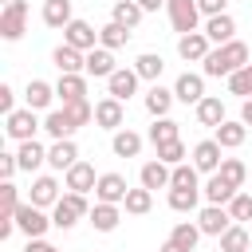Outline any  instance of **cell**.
I'll list each match as a JSON object with an SVG mask.
<instances>
[{
	"mask_svg": "<svg viewBox=\"0 0 252 252\" xmlns=\"http://www.w3.org/2000/svg\"><path fill=\"white\" fill-rule=\"evenodd\" d=\"M16 209H20V193H16L12 181H4V185H0V220H12Z\"/></svg>",
	"mask_w": 252,
	"mask_h": 252,
	"instance_id": "obj_42",
	"label": "cell"
},
{
	"mask_svg": "<svg viewBox=\"0 0 252 252\" xmlns=\"http://www.w3.org/2000/svg\"><path fill=\"white\" fill-rule=\"evenodd\" d=\"M165 12H169L173 32H181V35H193L197 24H201V8H197V0H169Z\"/></svg>",
	"mask_w": 252,
	"mask_h": 252,
	"instance_id": "obj_3",
	"label": "cell"
},
{
	"mask_svg": "<svg viewBox=\"0 0 252 252\" xmlns=\"http://www.w3.org/2000/svg\"><path fill=\"white\" fill-rule=\"evenodd\" d=\"M122 118H126V110H122V102L118 98H98L94 102V122L102 126V130H122Z\"/></svg>",
	"mask_w": 252,
	"mask_h": 252,
	"instance_id": "obj_17",
	"label": "cell"
},
{
	"mask_svg": "<svg viewBox=\"0 0 252 252\" xmlns=\"http://www.w3.org/2000/svg\"><path fill=\"white\" fill-rule=\"evenodd\" d=\"M126 193H130V185H126L122 173H102L98 185H94V201H106V205H122Z\"/></svg>",
	"mask_w": 252,
	"mask_h": 252,
	"instance_id": "obj_9",
	"label": "cell"
},
{
	"mask_svg": "<svg viewBox=\"0 0 252 252\" xmlns=\"http://www.w3.org/2000/svg\"><path fill=\"white\" fill-rule=\"evenodd\" d=\"M106 91H110V98L126 102V98L138 91V71H134V67H118V71L106 79Z\"/></svg>",
	"mask_w": 252,
	"mask_h": 252,
	"instance_id": "obj_15",
	"label": "cell"
},
{
	"mask_svg": "<svg viewBox=\"0 0 252 252\" xmlns=\"http://www.w3.org/2000/svg\"><path fill=\"white\" fill-rule=\"evenodd\" d=\"M24 252H59L55 244H47V240H28V248Z\"/></svg>",
	"mask_w": 252,
	"mask_h": 252,
	"instance_id": "obj_51",
	"label": "cell"
},
{
	"mask_svg": "<svg viewBox=\"0 0 252 252\" xmlns=\"http://www.w3.org/2000/svg\"><path fill=\"white\" fill-rule=\"evenodd\" d=\"M232 32H236V20L224 12V16H209L205 20V35H209V43H232Z\"/></svg>",
	"mask_w": 252,
	"mask_h": 252,
	"instance_id": "obj_18",
	"label": "cell"
},
{
	"mask_svg": "<svg viewBox=\"0 0 252 252\" xmlns=\"http://www.w3.org/2000/svg\"><path fill=\"white\" fill-rule=\"evenodd\" d=\"M51 63L59 67V75H83V71H87V55L75 51V47H67V43H59V47L51 51Z\"/></svg>",
	"mask_w": 252,
	"mask_h": 252,
	"instance_id": "obj_14",
	"label": "cell"
},
{
	"mask_svg": "<svg viewBox=\"0 0 252 252\" xmlns=\"http://www.w3.org/2000/svg\"><path fill=\"white\" fill-rule=\"evenodd\" d=\"M79 217H91V205H87V197H83V193H71V189H67V193L59 197L55 213H51V224L67 232V228H75V224H79Z\"/></svg>",
	"mask_w": 252,
	"mask_h": 252,
	"instance_id": "obj_2",
	"label": "cell"
},
{
	"mask_svg": "<svg viewBox=\"0 0 252 252\" xmlns=\"http://www.w3.org/2000/svg\"><path fill=\"white\" fill-rule=\"evenodd\" d=\"M12 102H16V94H12V87H8V83H0V114H4V118H8L12 110H16Z\"/></svg>",
	"mask_w": 252,
	"mask_h": 252,
	"instance_id": "obj_49",
	"label": "cell"
},
{
	"mask_svg": "<svg viewBox=\"0 0 252 252\" xmlns=\"http://www.w3.org/2000/svg\"><path fill=\"white\" fill-rule=\"evenodd\" d=\"M240 122L252 126V98H244V106H240Z\"/></svg>",
	"mask_w": 252,
	"mask_h": 252,
	"instance_id": "obj_53",
	"label": "cell"
},
{
	"mask_svg": "<svg viewBox=\"0 0 252 252\" xmlns=\"http://www.w3.org/2000/svg\"><path fill=\"white\" fill-rule=\"evenodd\" d=\"M248 244H252V232H248L244 224H232V228L220 236V252H248Z\"/></svg>",
	"mask_w": 252,
	"mask_h": 252,
	"instance_id": "obj_37",
	"label": "cell"
},
{
	"mask_svg": "<svg viewBox=\"0 0 252 252\" xmlns=\"http://www.w3.org/2000/svg\"><path fill=\"white\" fill-rule=\"evenodd\" d=\"M228 217H232V220H252V197H248V193H236V197L228 201Z\"/></svg>",
	"mask_w": 252,
	"mask_h": 252,
	"instance_id": "obj_46",
	"label": "cell"
},
{
	"mask_svg": "<svg viewBox=\"0 0 252 252\" xmlns=\"http://www.w3.org/2000/svg\"><path fill=\"white\" fill-rule=\"evenodd\" d=\"M201 201V189H169V209L173 213H193Z\"/></svg>",
	"mask_w": 252,
	"mask_h": 252,
	"instance_id": "obj_40",
	"label": "cell"
},
{
	"mask_svg": "<svg viewBox=\"0 0 252 252\" xmlns=\"http://www.w3.org/2000/svg\"><path fill=\"white\" fill-rule=\"evenodd\" d=\"M24 24H28V0L4 4V12H0V35L4 39H20L24 35Z\"/></svg>",
	"mask_w": 252,
	"mask_h": 252,
	"instance_id": "obj_5",
	"label": "cell"
},
{
	"mask_svg": "<svg viewBox=\"0 0 252 252\" xmlns=\"http://www.w3.org/2000/svg\"><path fill=\"white\" fill-rule=\"evenodd\" d=\"M4 4H12V0H4Z\"/></svg>",
	"mask_w": 252,
	"mask_h": 252,
	"instance_id": "obj_55",
	"label": "cell"
},
{
	"mask_svg": "<svg viewBox=\"0 0 252 252\" xmlns=\"http://www.w3.org/2000/svg\"><path fill=\"white\" fill-rule=\"evenodd\" d=\"M118 67H114V51H106V47H94V51H87V75H94V79H110Z\"/></svg>",
	"mask_w": 252,
	"mask_h": 252,
	"instance_id": "obj_19",
	"label": "cell"
},
{
	"mask_svg": "<svg viewBox=\"0 0 252 252\" xmlns=\"http://www.w3.org/2000/svg\"><path fill=\"white\" fill-rule=\"evenodd\" d=\"M161 252H185V248H181V244H173V240H165V244H161Z\"/></svg>",
	"mask_w": 252,
	"mask_h": 252,
	"instance_id": "obj_54",
	"label": "cell"
},
{
	"mask_svg": "<svg viewBox=\"0 0 252 252\" xmlns=\"http://www.w3.org/2000/svg\"><path fill=\"white\" fill-rule=\"evenodd\" d=\"M32 205H39V209H55L59 205V181L55 177H35L32 181Z\"/></svg>",
	"mask_w": 252,
	"mask_h": 252,
	"instance_id": "obj_20",
	"label": "cell"
},
{
	"mask_svg": "<svg viewBox=\"0 0 252 252\" xmlns=\"http://www.w3.org/2000/svg\"><path fill=\"white\" fill-rule=\"evenodd\" d=\"M118 220H122L118 205H106V201H94V205H91V224H94L98 232H114Z\"/></svg>",
	"mask_w": 252,
	"mask_h": 252,
	"instance_id": "obj_21",
	"label": "cell"
},
{
	"mask_svg": "<svg viewBox=\"0 0 252 252\" xmlns=\"http://www.w3.org/2000/svg\"><path fill=\"white\" fill-rule=\"evenodd\" d=\"M169 189H197V165H173V177H169Z\"/></svg>",
	"mask_w": 252,
	"mask_h": 252,
	"instance_id": "obj_43",
	"label": "cell"
},
{
	"mask_svg": "<svg viewBox=\"0 0 252 252\" xmlns=\"http://www.w3.org/2000/svg\"><path fill=\"white\" fill-rule=\"evenodd\" d=\"M169 177H173V169L165 165V161H146L142 165V189H165L169 185Z\"/></svg>",
	"mask_w": 252,
	"mask_h": 252,
	"instance_id": "obj_25",
	"label": "cell"
},
{
	"mask_svg": "<svg viewBox=\"0 0 252 252\" xmlns=\"http://www.w3.org/2000/svg\"><path fill=\"white\" fill-rule=\"evenodd\" d=\"M197 122H201V126H213V130H217L220 122H228V118H224V102L213 98V94H205V98L197 102Z\"/></svg>",
	"mask_w": 252,
	"mask_h": 252,
	"instance_id": "obj_24",
	"label": "cell"
},
{
	"mask_svg": "<svg viewBox=\"0 0 252 252\" xmlns=\"http://www.w3.org/2000/svg\"><path fill=\"white\" fill-rule=\"evenodd\" d=\"M138 4H142V12H158V8H165L169 0H138Z\"/></svg>",
	"mask_w": 252,
	"mask_h": 252,
	"instance_id": "obj_52",
	"label": "cell"
},
{
	"mask_svg": "<svg viewBox=\"0 0 252 252\" xmlns=\"http://www.w3.org/2000/svg\"><path fill=\"white\" fill-rule=\"evenodd\" d=\"M16 228H24L28 232V240H43V232L51 228V217H43V209L39 205H20L16 209Z\"/></svg>",
	"mask_w": 252,
	"mask_h": 252,
	"instance_id": "obj_4",
	"label": "cell"
},
{
	"mask_svg": "<svg viewBox=\"0 0 252 252\" xmlns=\"http://www.w3.org/2000/svg\"><path fill=\"white\" fill-rule=\"evenodd\" d=\"M240 67H248V43H240V39L213 47V51H209V59L201 63V71H205V75H213V79H220V75H236Z\"/></svg>",
	"mask_w": 252,
	"mask_h": 252,
	"instance_id": "obj_1",
	"label": "cell"
},
{
	"mask_svg": "<svg viewBox=\"0 0 252 252\" xmlns=\"http://www.w3.org/2000/svg\"><path fill=\"white\" fill-rule=\"evenodd\" d=\"M150 142H154V146L181 142V126H177L173 118H154V126H150Z\"/></svg>",
	"mask_w": 252,
	"mask_h": 252,
	"instance_id": "obj_30",
	"label": "cell"
},
{
	"mask_svg": "<svg viewBox=\"0 0 252 252\" xmlns=\"http://www.w3.org/2000/svg\"><path fill=\"white\" fill-rule=\"evenodd\" d=\"M126 39H130V32H126L122 24H114V20L98 28V47H106V51H118V47H122Z\"/></svg>",
	"mask_w": 252,
	"mask_h": 252,
	"instance_id": "obj_36",
	"label": "cell"
},
{
	"mask_svg": "<svg viewBox=\"0 0 252 252\" xmlns=\"http://www.w3.org/2000/svg\"><path fill=\"white\" fill-rule=\"evenodd\" d=\"M173 98H177V102H185V106H189V102L197 106V102L205 98V79H201V75H193V71H185V75L173 83Z\"/></svg>",
	"mask_w": 252,
	"mask_h": 252,
	"instance_id": "obj_16",
	"label": "cell"
},
{
	"mask_svg": "<svg viewBox=\"0 0 252 252\" xmlns=\"http://www.w3.org/2000/svg\"><path fill=\"white\" fill-rule=\"evenodd\" d=\"M63 181H67V189H71V193H83V197L98 185V177H94V165H91V161H75V165L63 173Z\"/></svg>",
	"mask_w": 252,
	"mask_h": 252,
	"instance_id": "obj_13",
	"label": "cell"
},
{
	"mask_svg": "<svg viewBox=\"0 0 252 252\" xmlns=\"http://www.w3.org/2000/svg\"><path fill=\"white\" fill-rule=\"evenodd\" d=\"M217 173H220V177H224V181H228V185H236V189H240V185H244V181H248V165H244V161H240V158H224V161H220V169H217Z\"/></svg>",
	"mask_w": 252,
	"mask_h": 252,
	"instance_id": "obj_39",
	"label": "cell"
},
{
	"mask_svg": "<svg viewBox=\"0 0 252 252\" xmlns=\"http://www.w3.org/2000/svg\"><path fill=\"white\" fill-rule=\"evenodd\" d=\"M55 94L63 98V106H67V102H79V98H87V79H83V75H59Z\"/></svg>",
	"mask_w": 252,
	"mask_h": 252,
	"instance_id": "obj_23",
	"label": "cell"
},
{
	"mask_svg": "<svg viewBox=\"0 0 252 252\" xmlns=\"http://www.w3.org/2000/svg\"><path fill=\"white\" fill-rule=\"evenodd\" d=\"M244 138H248L244 122H220L217 126V146L220 150H236V146H244Z\"/></svg>",
	"mask_w": 252,
	"mask_h": 252,
	"instance_id": "obj_27",
	"label": "cell"
},
{
	"mask_svg": "<svg viewBox=\"0 0 252 252\" xmlns=\"http://www.w3.org/2000/svg\"><path fill=\"white\" fill-rule=\"evenodd\" d=\"M169 106H173V91H165V87H158V83H154V87L146 91V110H150L154 118H165V114H169Z\"/></svg>",
	"mask_w": 252,
	"mask_h": 252,
	"instance_id": "obj_29",
	"label": "cell"
},
{
	"mask_svg": "<svg viewBox=\"0 0 252 252\" xmlns=\"http://www.w3.org/2000/svg\"><path fill=\"white\" fill-rule=\"evenodd\" d=\"M228 91H232V94H240V98H252V63H248V67H240L236 75H228Z\"/></svg>",
	"mask_w": 252,
	"mask_h": 252,
	"instance_id": "obj_44",
	"label": "cell"
},
{
	"mask_svg": "<svg viewBox=\"0 0 252 252\" xmlns=\"http://www.w3.org/2000/svg\"><path fill=\"white\" fill-rule=\"evenodd\" d=\"M110 150H114L118 158H138V154H142V134H134V130H114Z\"/></svg>",
	"mask_w": 252,
	"mask_h": 252,
	"instance_id": "obj_31",
	"label": "cell"
},
{
	"mask_svg": "<svg viewBox=\"0 0 252 252\" xmlns=\"http://www.w3.org/2000/svg\"><path fill=\"white\" fill-rule=\"evenodd\" d=\"M201 193H205V201H209V205H228V201L236 197V185H228L220 173H213V177L205 181V189H201Z\"/></svg>",
	"mask_w": 252,
	"mask_h": 252,
	"instance_id": "obj_26",
	"label": "cell"
},
{
	"mask_svg": "<svg viewBox=\"0 0 252 252\" xmlns=\"http://www.w3.org/2000/svg\"><path fill=\"white\" fill-rule=\"evenodd\" d=\"M63 43L87 55V51H94V47H98V32H94L87 20H71V24L63 28Z\"/></svg>",
	"mask_w": 252,
	"mask_h": 252,
	"instance_id": "obj_6",
	"label": "cell"
},
{
	"mask_svg": "<svg viewBox=\"0 0 252 252\" xmlns=\"http://www.w3.org/2000/svg\"><path fill=\"white\" fill-rule=\"evenodd\" d=\"M169 240H173V244H181L185 252H193V248H197V240H201V228H197V224H189V220H181V224H173Z\"/></svg>",
	"mask_w": 252,
	"mask_h": 252,
	"instance_id": "obj_41",
	"label": "cell"
},
{
	"mask_svg": "<svg viewBox=\"0 0 252 252\" xmlns=\"http://www.w3.org/2000/svg\"><path fill=\"white\" fill-rule=\"evenodd\" d=\"M16 158H20V169H28V173H32V169H39V165L47 161V150H43V146L32 138V142H20Z\"/></svg>",
	"mask_w": 252,
	"mask_h": 252,
	"instance_id": "obj_32",
	"label": "cell"
},
{
	"mask_svg": "<svg viewBox=\"0 0 252 252\" xmlns=\"http://www.w3.org/2000/svg\"><path fill=\"white\" fill-rule=\"evenodd\" d=\"M224 4H228V0H197L201 16H224Z\"/></svg>",
	"mask_w": 252,
	"mask_h": 252,
	"instance_id": "obj_50",
	"label": "cell"
},
{
	"mask_svg": "<svg viewBox=\"0 0 252 252\" xmlns=\"http://www.w3.org/2000/svg\"><path fill=\"white\" fill-rule=\"evenodd\" d=\"M220 146H217V138H205V142H197L193 146V165H197V173H217L220 169Z\"/></svg>",
	"mask_w": 252,
	"mask_h": 252,
	"instance_id": "obj_12",
	"label": "cell"
},
{
	"mask_svg": "<svg viewBox=\"0 0 252 252\" xmlns=\"http://www.w3.org/2000/svg\"><path fill=\"white\" fill-rule=\"evenodd\" d=\"M4 130H8V138H16V142H32V138H35V130H39V122H35V110H32V106H24V110H12V114L4 118Z\"/></svg>",
	"mask_w": 252,
	"mask_h": 252,
	"instance_id": "obj_7",
	"label": "cell"
},
{
	"mask_svg": "<svg viewBox=\"0 0 252 252\" xmlns=\"http://www.w3.org/2000/svg\"><path fill=\"white\" fill-rule=\"evenodd\" d=\"M209 51H213V47H209V35H205V32H193V35H181V39H177V55H181L185 63H205Z\"/></svg>",
	"mask_w": 252,
	"mask_h": 252,
	"instance_id": "obj_10",
	"label": "cell"
},
{
	"mask_svg": "<svg viewBox=\"0 0 252 252\" xmlns=\"http://www.w3.org/2000/svg\"><path fill=\"white\" fill-rule=\"evenodd\" d=\"M217 252H220V248H217Z\"/></svg>",
	"mask_w": 252,
	"mask_h": 252,
	"instance_id": "obj_56",
	"label": "cell"
},
{
	"mask_svg": "<svg viewBox=\"0 0 252 252\" xmlns=\"http://www.w3.org/2000/svg\"><path fill=\"white\" fill-rule=\"evenodd\" d=\"M158 161H165L169 169H173V165H181V161H185V146H181V142H169V146H158Z\"/></svg>",
	"mask_w": 252,
	"mask_h": 252,
	"instance_id": "obj_47",
	"label": "cell"
},
{
	"mask_svg": "<svg viewBox=\"0 0 252 252\" xmlns=\"http://www.w3.org/2000/svg\"><path fill=\"white\" fill-rule=\"evenodd\" d=\"M63 110H67V118H71V122H75V126H87V122H91V118H94V106H91V102H87V98H79V102H67V106H63Z\"/></svg>",
	"mask_w": 252,
	"mask_h": 252,
	"instance_id": "obj_45",
	"label": "cell"
},
{
	"mask_svg": "<svg viewBox=\"0 0 252 252\" xmlns=\"http://www.w3.org/2000/svg\"><path fill=\"white\" fill-rule=\"evenodd\" d=\"M16 169H20V158H16V154H0V177H4V181H12V173H16Z\"/></svg>",
	"mask_w": 252,
	"mask_h": 252,
	"instance_id": "obj_48",
	"label": "cell"
},
{
	"mask_svg": "<svg viewBox=\"0 0 252 252\" xmlns=\"http://www.w3.org/2000/svg\"><path fill=\"white\" fill-rule=\"evenodd\" d=\"M71 16V0H43V24L47 28H67Z\"/></svg>",
	"mask_w": 252,
	"mask_h": 252,
	"instance_id": "obj_28",
	"label": "cell"
},
{
	"mask_svg": "<svg viewBox=\"0 0 252 252\" xmlns=\"http://www.w3.org/2000/svg\"><path fill=\"white\" fill-rule=\"evenodd\" d=\"M43 130H47V134H51V138L59 142V138H71V134H75L79 126H75V122L67 118V110H51V114L43 118Z\"/></svg>",
	"mask_w": 252,
	"mask_h": 252,
	"instance_id": "obj_35",
	"label": "cell"
},
{
	"mask_svg": "<svg viewBox=\"0 0 252 252\" xmlns=\"http://www.w3.org/2000/svg\"><path fill=\"white\" fill-rule=\"evenodd\" d=\"M24 98H28V106H32V110H43V106H51L55 87H47L43 79H32V83H28V91H24Z\"/></svg>",
	"mask_w": 252,
	"mask_h": 252,
	"instance_id": "obj_34",
	"label": "cell"
},
{
	"mask_svg": "<svg viewBox=\"0 0 252 252\" xmlns=\"http://www.w3.org/2000/svg\"><path fill=\"white\" fill-rule=\"evenodd\" d=\"M197 228H201L205 236H224V232L232 228V217H228L224 205H205L201 217H197Z\"/></svg>",
	"mask_w": 252,
	"mask_h": 252,
	"instance_id": "obj_8",
	"label": "cell"
},
{
	"mask_svg": "<svg viewBox=\"0 0 252 252\" xmlns=\"http://www.w3.org/2000/svg\"><path fill=\"white\" fill-rule=\"evenodd\" d=\"M150 205H154V193H150V189H130L126 201H122V209H126L130 217H146Z\"/></svg>",
	"mask_w": 252,
	"mask_h": 252,
	"instance_id": "obj_38",
	"label": "cell"
},
{
	"mask_svg": "<svg viewBox=\"0 0 252 252\" xmlns=\"http://www.w3.org/2000/svg\"><path fill=\"white\" fill-rule=\"evenodd\" d=\"M75 161H79V146H75V138H59V142H51V150H47V165H51V169L67 173Z\"/></svg>",
	"mask_w": 252,
	"mask_h": 252,
	"instance_id": "obj_11",
	"label": "cell"
},
{
	"mask_svg": "<svg viewBox=\"0 0 252 252\" xmlns=\"http://www.w3.org/2000/svg\"><path fill=\"white\" fill-rule=\"evenodd\" d=\"M142 16H146V12H142V4H138V0H114V12H110V20H114V24H122L126 32H134Z\"/></svg>",
	"mask_w": 252,
	"mask_h": 252,
	"instance_id": "obj_22",
	"label": "cell"
},
{
	"mask_svg": "<svg viewBox=\"0 0 252 252\" xmlns=\"http://www.w3.org/2000/svg\"><path fill=\"white\" fill-rule=\"evenodd\" d=\"M134 71H138V79L158 83V79H161V71H165V59H161V55H154V51H146V55H138V59H134Z\"/></svg>",
	"mask_w": 252,
	"mask_h": 252,
	"instance_id": "obj_33",
	"label": "cell"
}]
</instances>
